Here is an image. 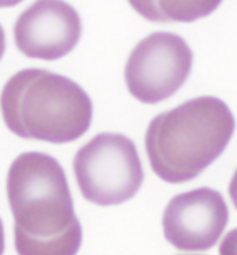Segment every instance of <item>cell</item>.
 Segmentation results:
<instances>
[{
  "mask_svg": "<svg viewBox=\"0 0 237 255\" xmlns=\"http://www.w3.org/2000/svg\"><path fill=\"white\" fill-rule=\"evenodd\" d=\"M4 50H6V33H4V29L0 24V60L4 54Z\"/></svg>",
  "mask_w": 237,
  "mask_h": 255,
  "instance_id": "cell-11",
  "label": "cell"
},
{
  "mask_svg": "<svg viewBox=\"0 0 237 255\" xmlns=\"http://www.w3.org/2000/svg\"><path fill=\"white\" fill-rule=\"evenodd\" d=\"M74 173L88 201L109 207L128 201L144 179L135 143L119 133H99L74 157Z\"/></svg>",
  "mask_w": 237,
  "mask_h": 255,
  "instance_id": "cell-4",
  "label": "cell"
},
{
  "mask_svg": "<svg viewBox=\"0 0 237 255\" xmlns=\"http://www.w3.org/2000/svg\"><path fill=\"white\" fill-rule=\"evenodd\" d=\"M218 1H160L132 3V7L151 21H193L211 14Z\"/></svg>",
  "mask_w": 237,
  "mask_h": 255,
  "instance_id": "cell-8",
  "label": "cell"
},
{
  "mask_svg": "<svg viewBox=\"0 0 237 255\" xmlns=\"http://www.w3.org/2000/svg\"><path fill=\"white\" fill-rule=\"evenodd\" d=\"M235 128L231 109L214 96H200L155 115L144 139L151 169L168 183L197 178L224 153Z\"/></svg>",
  "mask_w": 237,
  "mask_h": 255,
  "instance_id": "cell-2",
  "label": "cell"
},
{
  "mask_svg": "<svg viewBox=\"0 0 237 255\" xmlns=\"http://www.w3.org/2000/svg\"><path fill=\"white\" fill-rule=\"evenodd\" d=\"M193 67V51L172 32H153L133 47L125 65V82L139 102L157 104L185 85Z\"/></svg>",
  "mask_w": 237,
  "mask_h": 255,
  "instance_id": "cell-5",
  "label": "cell"
},
{
  "mask_svg": "<svg viewBox=\"0 0 237 255\" xmlns=\"http://www.w3.org/2000/svg\"><path fill=\"white\" fill-rule=\"evenodd\" d=\"M18 255H77L82 226L64 168L50 154H19L7 173Z\"/></svg>",
  "mask_w": 237,
  "mask_h": 255,
  "instance_id": "cell-1",
  "label": "cell"
},
{
  "mask_svg": "<svg viewBox=\"0 0 237 255\" xmlns=\"http://www.w3.org/2000/svg\"><path fill=\"white\" fill-rule=\"evenodd\" d=\"M219 255H237V228L226 233L219 246Z\"/></svg>",
  "mask_w": 237,
  "mask_h": 255,
  "instance_id": "cell-9",
  "label": "cell"
},
{
  "mask_svg": "<svg viewBox=\"0 0 237 255\" xmlns=\"http://www.w3.org/2000/svg\"><path fill=\"white\" fill-rule=\"evenodd\" d=\"M229 221L224 196L211 187L180 193L168 203L162 228L168 242L182 251L212 249Z\"/></svg>",
  "mask_w": 237,
  "mask_h": 255,
  "instance_id": "cell-6",
  "label": "cell"
},
{
  "mask_svg": "<svg viewBox=\"0 0 237 255\" xmlns=\"http://www.w3.org/2000/svg\"><path fill=\"white\" fill-rule=\"evenodd\" d=\"M229 196H231L233 205L236 207L237 210V169L233 173V176H232L231 185H229Z\"/></svg>",
  "mask_w": 237,
  "mask_h": 255,
  "instance_id": "cell-10",
  "label": "cell"
},
{
  "mask_svg": "<svg viewBox=\"0 0 237 255\" xmlns=\"http://www.w3.org/2000/svg\"><path fill=\"white\" fill-rule=\"evenodd\" d=\"M0 110L14 134L54 144L84 136L93 117V104L82 86L43 68L15 72L3 86Z\"/></svg>",
  "mask_w": 237,
  "mask_h": 255,
  "instance_id": "cell-3",
  "label": "cell"
},
{
  "mask_svg": "<svg viewBox=\"0 0 237 255\" xmlns=\"http://www.w3.org/2000/svg\"><path fill=\"white\" fill-rule=\"evenodd\" d=\"M81 35V17L65 1H36L26 7L14 24L17 49L26 57L47 61L71 53Z\"/></svg>",
  "mask_w": 237,
  "mask_h": 255,
  "instance_id": "cell-7",
  "label": "cell"
},
{
  "mask_svg": "<svg viewBox=\"0 0 237 255\" xmlns=\"http://www.w3.org/2000/svg\"><path fill=\"white\" fill-rule=\"evenodd\" d=\"M3 253H4V228L0 219V255H3Z\"/></svg>",
  "mask_w": 237,
  "mask_h": 255,
  "instance_id": "cell-12",
  "label": "cell"
}]
</instances>
